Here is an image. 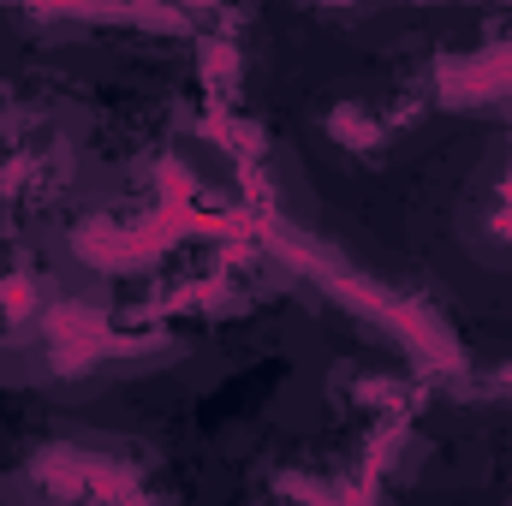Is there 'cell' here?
I'll return each mask as SVG.
<instances>
[{
	"mask_svg": "<svg viewBox=\"0 0 512 506\" xmlns=\"http://www.w3.org/2000/svg\"><path fill=\"white\" fill-rule=\"evenodd\" d=\"M268 245H274V256H280L298 280L322 286L340 310H352L364 328H376V334H387L393 346H405L423 370H441V376L459 370V340H453L447 322H441L429 304H417L411 292H399V286H387V280H376V274L352 268L346 256H334L322 239L298 233L292 221H268Z\"/></svg>",
	"mask_w": 512,
	"mask_h": 506,
	"instance_id": "cell-1",
	"label": "cell"
},
{
	"mask_svg": "<svg viewBox=\"0 0 512 506\" xmlns=\"http://www.w3.org/2000/svg\"><path fill=\"white\" fill-rule=\"evenodd\" d=\"M24 477L48 495H66V501H102V506H155L143 471L90 447V441H48L24 459Z\"/></svg>",
	"mask_w": 512,
	"mask_h": 506,
	"instance_id": "cell-2",
	"label": "cell"
},
{
	"mask_svg": "<svg viewBox=\"0 0 512 506\" xmlns=\"http://www.w3.org/2000/svg\"><path fill=\"white\" fill-rule=\"evenodd\" d=\"M191 221L179 215V203L161 215V221H149V227H108V221H84L78 233H72V256L90 268V274H137V268H149V262H161V256L173 251V239L185 233Z\"/></svg>",
	"mask_w": 512,
	"mask_h": 506,
	"instance_id": "cell-3",
	"label": "cell"
}]
</instances>
